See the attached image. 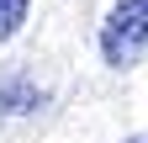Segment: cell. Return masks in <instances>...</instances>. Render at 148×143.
I'll list each match as a JSON object with an SVG mask.
<instances>
[{
  "mask_svg": "<svg viewBox=\"0 0 148 143\" xmlns=\"http://www.w3.org/2000/svg\"><path fill=\"white\" fill-rule=\"evenodd\" d=\"M95 43L111 69H138L148 58V0H116L106 11Z\"/></svg>",
  "mask_w": 148,
  "mask_h": 143,
  "instance_id": "1",
  "label": "cell"
},
{
  "mask_svg": "<svg viewBox=\"0 0 148 143\" xmlns=\"http://www.w3.org/2000/svg\"><path fill=\"white\" fill-rule=\"evenodd\" d=\"M48 106V85H37L32 74H5L0 80V117H32Z\"/></svg>",
  "mask_w": 148,
  "mask_h": 143,
  "instance_id": "2",
  "label": "cell"
},
{
  "mask_svg": "<svg viewBox=\"0 0 148 143\" xmlns=\"http://www.w3.org/2000/svg\"><path fill=\"white\" fill-rule=\"evenodd\" d=\"M27 11H32V0H0V43H11L27 27Z\"/></svg>",
  "mask_w": 148,
  "mask_h": 143,
  "instance_id": "3",
  "label": "cell"
},
{
  "mask_svg": "<svg viewBox=\"0 0 148 143\" xmlns=\"http://www.w3.org/2000/svg\"><path fill=\"white\" fill-rule=\"evenodd\" d=\"M127 143H148V138H127Z\"/></svg>",
  "mask_w": 148,
  "mask_h": 143,
  "instance_id": "4",
  "label": "cell"
}]
</instances>
